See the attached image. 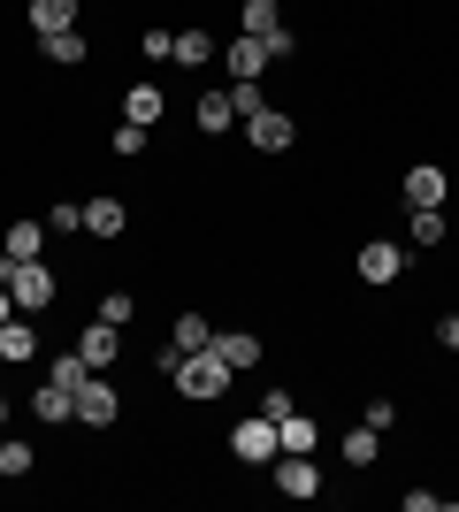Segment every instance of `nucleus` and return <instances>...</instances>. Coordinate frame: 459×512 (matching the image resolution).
<instances>
[{"label": "nucleus", "instance_id": "412c9836", "mask_svg": "<svg viewBox=\"0 0 459 512\" xmlns=\"http://www.w3.org/2000/svg\"><path fill=\"white\" fill-rule=\"evenodd\" d=\"M176 69H199V62H215V39L207 31H176V54H169Z\"/></svg>", "mask_w": 459, "mask_h": 512}, {"label": "nucleus", "instance_id": "f03ea898", "mask_svg": "<svg viewBox=\"0 0 459 512\" xmlns=\"http://www.w3.org/2000/svg\"><path fill=\"white\" fill-rule=\"evenodd\" d=\"M0 283H8L16 314H46V306H54V276H46V260H8V253H0Z\"/></svg>", "mask_w": 459, "mask_h": 512}, {"label": "nucleus", "instance_id": "72a5a7b5", "mask_svg": "<svg viewBox=\"0 0 459 512\" xmlns=\"http://www.w3.org/2000/svg\"><path fill=\"white\" fill-rule=\"evenodd\" d=\"M437 344H444V352H459V314H444V321H437Z\"/></svg>", "mask_w": 459, "mask_h": 512}, {"label": "nucleus", "instance_id": "4be33fe9", "mask_svg": "<svg viewBox=\"0 0 459 512\" xmlns=\"http://www.w3.org/2000/svg\"><path fill=\"white\" fill-rule=\"evenodd\" d=\"M123 222H131V214L115 207V199H92V207H85V230L92 237H123Z\"/></svg>", "mask_w": 459, "mask_h": 512}, {"label": "nucleus", "instance_id": "473e14b6", "mask_svg": "<svg viewBox=\"0 0 459 512\" xmlns=\"http://www.w3.org/2000/svg\"><path fill=\"white\" fill-rule=\"evenodd\" d=\"M360 421H368V428H391L398 406H391V398H368V413H360Z\"/></svg>", "mask_w": 459, "mask_h": 512}, {"label": "nucleus", "instance_id": "7ed1b4c3", "mask_svg": "<svg viewBox=\"0 0 459 512\" xmlns=\"http://www.w3.org/2000/svg\"><path fill=\"white\" fill-rule=\"evenodd\" d=\"M276 421H268V413H253V421H238L230 428V459H245V467H268V459H276Z\"/></svg>", "mask_w": 459, "mask_h": 512}, {"label": "nucleus", "instance_id": "20e7f679", "mask_svg": "<svg viewBox=\"0 0 459 512\" xmlns=\"http://www.w3.org/2000/svg\"><path fill=\"white\" fill-rule=\"evenodd\" d=\"M115 352H123V329L92 314V329H85V337H77V360H85L92 375H108V367H115Z\"/></svg>", "mask_w": 459, "mask_h": 512}, {"label": "nucleus", "instance_id": "b1692460", "mask_svg": "<svg viewBox=\"0 0 459 512\" xmlns=\"http://www.w3.org/2000/svg\"><path fill=\"white\" fill-rule=\"evenodd\" d=\"M0 474H8V482L31 474V444H23V436H0Z\"/></svg>", "mask_w": 459, "mask_h": 512}, {"label": "nucleus", "instance_id": "393cba45", "mask_svg": "<svg viewBox=\"0 0 459 512\" xmlns=\"http://www.w3.org/2000/svg\"><path fill=\"white\" fill-rule=\"evenodd\" d=\"M46 62H85V31H54V39H46Z\"/></svg>", "mask_w": 459, "mask_h": 512}, {"label": "nucleus", "instance_id": "39448f33", "mask_svg": "<svg viewBox=\"0 0 459 512\" xmlns=\"http://www.w3.org/2000/svg\"><path fill=\"white\" fill-rule=\"evenodd\" d=\"M276 490H284V497H322L314 451H276Z\"/></svg>", "mask_w": 459, "mask_h": 512}, {"label": "nucleus", "instance_id": "f704fd0d", "mask_svg": "<svg viewBox=\"0 0 459 512\" xmlns=\"http://www.w3.org/2000/svg\"><path fill=\"white\" fill-rule=\"evenodd\" d=\"M0 321H16V299H8V283H0Z\"/></svg>", "mask_w": 459, "mask_h": 512}, {"label": "nucleus", "instance_id": "0eeeda50", "mask_svg": "<svg viewBox=\"0 0 459 512\" xmlns=\"http://www.w3.org/2000/svg\"><path fill=\"white\" fill-rule=\"evenodd\" d=\"M245 130H253V146H261V153H284L299 123H291L284 107H261V115H245Z\"/></svg>", "mask_w": 459, "mask_h": 512}, {"label": "nucleus", "instance_id": "ddd939ff", "mask_svg": "<svg viewBox=\"0 0 459 512\" xmlns=\"http://www.w3.org/2000/svg\"><path fill=\"white\" fill-rule=\"evenodd\" d=\"M268 69V46L245 31V39H230V85H245V77H261Z\"/></svg>", "mask_w": 459, "mask_h": 512}, {"label": "nucleus", "instance_id": "c85d7f7f", "mask_svg": "<svg viewBox=\"0 0 459 512\" xmlns=\"http://www.w3.org/2000/svg\"><path fill=\"white\" fill-rule=\"evenodd\" d=\"M115 153L138 161V153H146V123H115Z\"/></svg>", "mask_w": 459, "mask_h": 512}, {"label": "nucleus", "instance_id": "5701e85b", "mask_svg": "<svg viewBox=\"0 0 459 512\" xmlns=\"http://www.w3.org/2000/svg\"><path fill=\"white\" fill-rule=\"evenodd\" d=\"M245 31H253V39L284 31V8H276V0H245Z\"/></svg>", "mask_w": 459, "mask_h": 512}, {"label": "nucleus", "instance_id": "dca6fc26", "mask_svg": "<svg viewBox=\"0 0 459 512\" xmlns=\"http://www.w3.org/2000/svg\"><path fill=\"white\" fill-rule=\"evenodd\" d=\"M0 253H8V260H39V253H46V230H39V222H8Z\"/></svg>", "mask_w": 459, "mask_h": 512}, {"label": "nucleus", "instance_id": "f257e3e1", "mask_svg": "<svg viewBox=\"0 0 459 512\" xmlns=\"http://www.w3.org/2000/svg\"><path fill=\"white\" fill-rule=\"evenodd\" d=\"M169 383L184 390L192 406H207V398H222V390H230V360H222L215 344H207V352H184V360H176V375H169Z\"/></svg>", "mask_w": 459, "mask_h": 512}, {"label": "nucleus", "instance_id": "c9c22d12", "mask_svg": "<svg viewBox=\"0 0 459 512\" xmlns=\"http://www.w3.org/2000/svg\"><path fill=\"white\" fill-rule=\"evenodd\" d=\"M0 421H8V398H0Z\"/></svg>", "mask_w": 459, "mask_h": 512}, {"label": "nucleus", "instance_id": "9b49d317", "mask_svg": "<svg viewBox=\"0 0 459 512\" xmlns=\"http://www.w3.org/2000/svg\"><path fill=\"white\" fill-rule=\"evenodd\" d=\"M31 31H39V39L77 31V0H31Z\"/></svg>", "mask_w": 459, "mask_h": 512}, {"label": "nucleus", "instance_id": "2eb2a0df", "mask_svg": "<svg viewBox=\"0 0 459 512\" xmlns=\"http://www.w3.org/2000/svg\"><path fill=\"white\" fill-rule=\"evenodd\" d=\"M192 115H199V130H207V138H222V130L238 123V107H230V92H199V107H192Z\"/></svg>", "mask_w": 459, "mask_h": 512}, {"label": "nucleus", "instance_id": "9d476101", "mask_svg": "<svg viewBox=\"0 0 459 512\" xmlns=\"http://www.w3.org/2000/svg\"><path fill=\"white\" fill-rule=\"evenodd\" d=\"M31 413H39L46 428H62V421H77V390H62V383H39V398H31Z\"/></svg>", "mask_w": 459, "mask_h": 512}, {"label": "nucleus", "instance_id": "1a4fd4ad", "mask_svg": "<svg viewBox=\"0 0 459 512\" xmlns=\"http://www.w3.org/2000/svg\"><path fill=\"white\" fill-rule=\"evenodd\" d=\"M444 192H452V176H444V169H429V161H421V169L406 176V207H444Z\"/></svg>", "mask_w": 459, "mask_h": 512}, {"label": "nucleus", "instance_id": "bb28decb", "mask_svg": "<svg viewBox=\"0 0 459 512\" xmlns=\"http://www.w3.org/2000/svg\"><path fill=\"white\" fill-rule=\"evenodd\" d=\"M414 245H444V207H414Z\"/></svg>", "mask_w": 459, "mask_h": 512}, {"label": "nucleus", "instance_id": "423d86ee", "mask_svg": "<svg viewBox=\"0 0 459 512\" xmlns=\"http://www.w3.org/2000/svg\"><path fill=\"white\" fill-rule=\"evenodd\" d=\"M115 413H123V398L108 390V375H85V383H77V421H85V428H108Z\"/></svg>", "mask_w": 459, "mask_h": 512}, {"label": "nucleus", "instance_id": "aec40b11", "mask_svg": "<svg viewBox=\"0 0 459 512\" xmlns=\"http://www.w3.org/2000/svg\"><path fill=\"white\" fill-rule=\"evenodd\" d=\"M276 444H284V451H314V444H322V428L306 421V413H284V421H276Z\"/></svg>", "mask_w": 459, "mask_h": 512}, {"label": "nucleus", "instance_id": "4468645a", "mask_svg": "<svg viewBox=\"0 0 459 512\" xmlns=\"http://www.w3.org/2000/svg\"><path fill=\"white\" fill-rule=\"evenodd\" d=\"M31 352H39V329H31V314L0 321V360H31Z\"/></svg>", "mask_w": 459, "mask_h": 512}, {"label": "nucleus", "instance_id": "f3484780", "mask_svg": "<svg viewBox=\"0 0 459 512\" xmlns=\"http://www.w3.org/2000/svg\"><path fill=\"white\" fill-rule=\"evenodd\" d=\"M383 459V428H345V467H375Z\"/></svg>", "mask_w": 459, "mask_h": 512}, {"label": "nucleus", "instance_id": "7c9ffc66", "mask_svg": "<svg viewBox=\"0 0 459 512\" xmlns=\"http://www.w3.org/2000/svg\"><path fill=\"white\" fill-rule=\"evenodd\" d=\"M261 46H268V62H291V54H299V39H291V23H284V31H268Z\"/></svg>", "mask_w": 459, "mask_h": 512}, {"label": "nucleus", "instance_id": "c756f323", "mask_svg": "<svg viewBox=\"0 0 459 512\" xmlns=\"http://www.w3.org/2000/svg\"><path fill=\"white\" fill-rule=\"evenodd\" d=\"M406 512H459L452 497H437V490H406Z\"/></svg>", "mask_w": 459, "mask_h": 512}, {"label": "nucleus", "instance_id": "a878e982", "mask_svg": "<svg viewBox=\"0 0 459 512\" xmlns=\"http://www.w3.org/2000/svg\"><path fill=\"white\" fill-rule=\"evenodd\" d=\"M85 375H92V367L77 360V352H62V360H46V383H62V390H77Z\"/></svg>", "mask_w": 459, "mask_h": 512}, {"label": "nucleus", "instance_id": "6ab92c4d", "mask_svg": "<svg viewBox=\"0 0 459 512\" xmlns=\"http://www.w3.org/2000/svg\"><path fill=\"white\" fill-rule=\"evenodd\" d=\"M123 123H161V85H131L123 92Z\"/></svg>", "mask_w": 459, "mask_h": 512}, {"label": "nucleus", "instance_id": "f8f14e48", "mask_svg": "<svg viewBox=\"0 0 459 512\" xmlns=\"http://www.w3.org/2000/svg\"><path fill=\"white\" fill-rule=\"evenodd\" d=\"M215 352L230 360V375H238V367H261V337H253V329H222Z\"/></svg>", "mask_w": 459, "mask_h": 512}, {"label": "nucleus", "instance_id": "a211bd4d", "mask_svg": "<svg viewBox=\"0 0 459 512\" xmlns=\"http://www.w3.org/2000/svg\"><path fill=\"white\" fill-rule=\"evenodd\" d=\"M169 344H176V352H207V344H215V329H207V314H176Z\"/></svg>", "mask_w": 459, "mask_h": 512}, {"label": "nucleus", "instance_id": "2f4dec72", "mask_svg": "<svg viewBox=\"0 0 459 512\" xmlns=\"http://www.w3.org/2000/svg\"><path fill=\"white\" fill-rule=\"evenodd\" d=\"M131 314H138V306L123 299V291H108V299H100V321H115V329H123V321H131Z\"/></svg>", "mask_w": 459, "mask_h": 512}, {"label": "nucleus", "instance_id": "6e6552de", "mask_svg": "<svg viewBox=\"0 0 459 512\" xmlns=\"http://www.w3.org/2000/svg\"><path fill=\"white\" fill-rule=\"evenodd\" d=\"M398 268H406V253H398V245H383V237H375V245H360V283H398Z\"/></svg>", "mask_w": 459, "mask_h": 512}, {"label": "nucleus", "instance_id": "cd10ccee", "mask_svg": "<svg viewBox=\"0 0 459 512\" xmlns=\"http://www.w3.org/2000/svg\"><path fill=\"white\" fill-rule=\"evenodd\" d=\"M230 107H238V123H245V115H261V77H245V85H230Z\"/></svg>", "mask_w": 459, "mask_h": 512}]
</instances>
